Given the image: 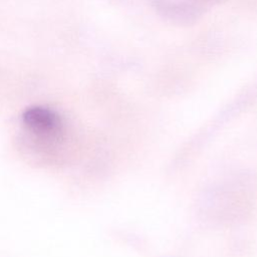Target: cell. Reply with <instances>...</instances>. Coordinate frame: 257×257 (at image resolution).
<instances>
[{
	"instance_id": "1",
	"label": "cell",
	"mask_w": 257,
	"mask_h": 257,
	"mask_svg": "<svg viewBox=\"0 0 257 257\" xmlns=\"http://www.w3.org/2000/svg\"><path fill=\"white\" fill-rule=\"evenodd\" d=\"M23 123L37 134H52L61 126L59 115L50 108L44 106H31L22 114Z\"/></svg>"
}]
</instances>
